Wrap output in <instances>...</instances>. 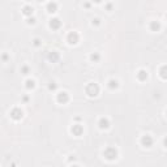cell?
<instances>
[{"mask_svg": "<svg viewBox=\"0 0 167 167\" xmlns=\"http://www.w3.org/2000/svg\"><path fill=\"white\" fill-rule=\"evenodd\" d=\"M99 57H101V56H99V54L95 52V54H93V55L90 56V59L93 60V62H98V60H99Z\"/></svg>", "mask_w": 167, "mask_h": 167, "instance_id": "obj_18", "label": "cell"}, {"mask_svg": "<svg viewBox=\"0 0 167 167\" xmlns=\"http://www.w3.org/2000/svg\"><path fill=\"white\" fill-rule=\"evenodd\" d=\"M86 93H88L89 97H95V95H98V93H99V86L94 82H90L88 86H86Z\"/></svg>", "mask_w": 167, "mask_h": 167, "instance_id": "obj_1", "label": "cell"}, {"mask_svg": "<svg viewBox=\"0 0 167 167\" xmlns=\"http://www.w3.org/2000/svg\"><path fill=\"white\" fill-rule=\"evenodd\" d=\"M49 59L54 62V60H57V59H59V55H57V54H55V52H52V54H50Z\"/></svg>", "mask_w": 167, "mask_h": 167, "instance_id": "obj_17", "label": "cell"}, {"mask_svg": "<svg viewBox=\"0 0 167 167\" xmlns=\"http://www.w3.org/2000/svg\"><path fill=\"white\" fill-rule=\"evenodd\" d=\"M56 9H57V4L55 1H50L49 4H47V12H49V13H55Z\"/></svg>", "mask_w": 167, "mask_h": 167, "instance_id": "obj_7", "label": "cell"}, {"mask_svg": "<svg viewBox=\"0 0 167 167\" xmlns=\"http://www.w3.org/2000/svg\"><path fill=\"white\" fill-rule=\"evenodd\" d=\"M22 115H24V112H22V110L18 108V107H16V108H13V110L11 111V118L14 119V120H20V119L22 118Z\"/></svg>", "mask_w": 167, "mask_h": 167, "instance_id": "obj_4", "label": "cell"}, {"mask_svg": "<svg viewBox=\"0 0 167 167\" xmlns=\"http://www.w3.org/2000/svg\"><path fill=\"white\" fill-rule=\"evenodd\" d=\"M67 41H68L69 44H77V43H78V41H80V37H78V34H77L76 31H72V33L68 34Z\"/></svg>", "mask_w": 167, "mask_h": 167, "instance_id": "obj_3", "label": "cell"}, {"mask_svg": "<svg viewBox=\"0 0 167 167\" xmlns=\"http://www.w3.org/2000/svg\"><path fill=\"white\" fill-rule=\"evenodd\" d=\"M99 21H101V20H99V18H94L91 24H93V25H99Z\"/></svg>", "mask_w": 167, "mask_h": 167, "instance_id": "obj_20", "label": "cell"}, {"mask_svg": "<svg viewBox=\"0 0 167 167\" xmlns=\"http://www.w3.org/2000/svg\"><path fill=\"white\" fill-rule=\"evenodd\" d=\"M33 12H34V9H33V7H30V5H25V7L22 8V14L28 16V17L33 14Z\"/></svg>", "mask_w": 167, "mask_h": 167, "instance_id": "obj_9", "label": "cell"}, {"mask_svg": "<svg viewBox=\"0 0 167 167\" xmlns=\"http://www.w3.org/2000/svg\"><path fill=\"white\" fill-rule=\"evenodd\" d=\"M60 25H62V22H60L59 18H54V20H51V22H50V26L52 29H59Z\"/></svg>", "mask_w": 167, "mask_h": 167, "instance_id": "obj_12", "label": "cell"}, {"mask_svg": "<svg viewBox=\"0 0 167 167\" xmlns=\"http://www.w3.org/2000/svg\"><path fill=\"white\" fill-rule=\"evenodd\" d=\"M166 114H167V111H166Z\"/></svg>", "mask_w": 167, "mask_h": 167, "instance_id": "obj_26", "label": "cell"}, {"mask_svg": "<svg viewBox=\"0 0 167 167\" xmlns=\"http://www.w3.org/2000/svg\"><path fill=\"white\" fill-rule=\"evenodd\" d=\"M163 144H165V146L167 147V139H165V141H163Z\"/></svg>", "mask_w": 167, "mask_h": 167, "instance_id": "obj_23", "label": "cell"}, {"mask_svg": "<svg viewBox=\"0 0 167 167\" xmlns=\"http://www.w3.org/2000/svg\"><path fill=\"white\" fill-rule=\"evenodd\" d=\"M35 88V81L34 80H26V89H34Z\"/></svg>", "mask_w": 167, "mask_h": 167, "instance_id": "obj_16", "label": "cell"}, {"mask_svg": "<svg viewBox=\"0 0 167 167\" xmlns=\"http://www.w3.org/2000/svg\"><path fill=\"white\" fill-rule=\"evenodd\" d=\"M119 86V84H118V81L116 80H110V81H108V88L111 89V90H114V89H116Z\"/></svg>", "mask_w": 167, "mask_h": 167, "instance_id": "obj_15", "label": "cell"}, {"mask_svg": "<svg viewBox=\"0 0 167 167\" xmlns=\"http://www.w3.org/2000/svg\"><path fill=\"white\" fill-rule=\"evenodd\" d=\"M93 1H95V3H101V0H93Z\"/></svg>", "mask_w": 167, "mask_h": 167, "instance_id": "obj_24", "label": "cell"}, {"mask_svg": "<svg viewBox=\"0 0 167 167\" xmlns=\"http://www.w3.org/2000/svg\"><path fill=\"white\" fill-rule=\"evenodd\" d=\"M39 42H41L39 39H34V46H39V44H41Z\"/></svg>", "mask_w": 167, "mask_h": 167, "instance_id": "obj_21", "label": "cell"}, {"mask_svg": "<svg viewBox=\"0 0 167 167\" xmlns=\"http://www.w3.org/2000/svg\"><path fill=\"white\" fill-rule=\"evenodd\" d=\"M159 76L162 77L163 80H167V65H163L159 70Z\"/></svg>", "mask_w": 167, "mask_h": 167, "instance_id": "obj_13", "label": "cell"}, {"mask_svg": "<svg viewBox=\"0 0 167 167\" xmlns=\"http://www.w3.org/2000/svg\"><path fill=\"white\" fill-rule=\"evenodd\" d=\"M56 88V85H50V90H54Z\"/></svg>", "mask_w": 167, "mask_h": 167, "instance_id": "obj_22", "label": "cell"}, {"mask_svg": "<svg viewBox=\"0 0 167 167\" xmlns=\"http://www.w3.org/2000/svg\"><path fill=\"white\" fill-rule=\"evenodd\" d=\"M137 78L140 80V81H145V80L147 78V72L144 69H141L139 73H137Z\"/></svg>", "mask_w": 167, "mask_h": 167, "instance_id": "obj_11", "label": "cell"}, {"mask_svg": "<svg viewBox=\"0 0 167 167\" xmlns=\"http://www.w3.org/2000/svg\"><path fill=\"white\" fill-rule=\"evenodd\" d=\"M141 144H142L144 146H146V147H150L153 145V139H152V136H149V134H145V136L141 139Z\"/></svg>", "mask_w": 167, "mask_h": 167, "instance_id": "obj_6", "label": "cell"}, {"mask_svg": "<svg viewBox=\"0 0 167 167\" xmlns=\"http://www.w3.org/2000/svg\"><path fill=\"white\" fill-rule=\"evenodd\" d=\"M103 155L107 159H115V158H116V155H118V152H116L115 147H107V149L103 152Z\"/></svg>", "mask_w": 167, "mask_h": 167, "instance_id": "obj_2", "label": "cell"}, {"mask_svg": "<svg viewBox=\"0 0 167 167\" xmlns=\"http://www.w3.org/2000/svg\"><path fill=\"white\" fill-rule=\"evenodd\" d=\"M38 1H43V0H38Z\"/></svg>", "mask_w": 167, "mask_h": 167, "instance_id": "obj_25", "label": "cell"}, {"mask_svg": "<svg viewBox=\"0 0 167 167\" xmlns=\"http://www.w3.org/2000/svg\"><path fill=\"white\" fill-rule=\"evenodd\" d=\"M150 29H152L153 31H158L160 29V24L158 21H153L152 24H150Z\"/></svg>", "mask_w": 167, "mask_h": 167, "instance_id": "obj_14", "label": "cell"}, {"mask_svg": "<svg viewBox=\"0 0 167 167\" xmlns=\"http://www.w3.org/2000/svg\"><path fill=\"white\" fill-rule=\"evenodd\" d=\"M108 127H110V121H108V119L102 118L101 120H99V128H101V129H107Z\"/></svg>", "mask_w": 167, "mask_h": 167, "instance_id": "obj_8", "label": "cell"}, {"mask_svg": "<svg viewBox=\"0 0 167 167\" xmlns=\"http://www.w3.org/2000/svg\"><path fill=\"white\" fill-rule=\"evenodd\" d=\"M72 133H75L76 136H80V134L82 133V127L80 124H76L72 127Z\"/></svg>", "mask_w": 167, "mask_h": 167, "instance_id": "obj_10", "label": "cell"}, {"mask_svg": "<svg viewBox=\"0 0 167 167\" xmlns=\"http://www.w3.org/2000/svg\"><path fill=\"white\" fill-rule=\"evenodd\" d=\"M21 72H22V75H28V72H29V67H22L21 68Z\"/></svg>", "mask_w": 167, "mask_h": 167, "instance_id": "obj_19", "label": "cell"}, {"mask_svg": "<svg viewBox=\"0 0 167 167\" xmlns=\"http://www.w3.org/2000/svg\"><path fill=\"white\" fill-rule=\"evenodd\" d=\"M69 101V95H68V93L67 91H62V93H59L57 94V102H60V103H67V102Z\"/></svg>", "mask_w": 167, "mask_h": 167, "instance_id": "obj_5", "label": "cell"}]
</instances>
